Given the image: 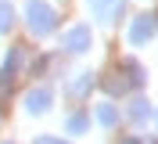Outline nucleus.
I'll use <instances>...</instances> for the list:
<instances>
[{
    "label": "nucleus",
    "instance_id": "1",
    "mask_svg": "<svg viewBox=\"0 0 158 144\" xmlns=\"http://www.w3.org/2000/svg\"><path fill=\"white\" fill-rule=\"evenodd\" d=\"M25 18H29L32 36H47V33H54V25H58V15H54V7H50L47 0H29V4H25Z\"/></svg>",
    "mask_w": 158,
    "mask_h": 144
},
{
    "label": "nucleus",
    "instance_id": "2",
    "mask_svg": "<svg viewBox=\"0 0 158 144\" xmlns=\"http://www.w3.org/2000/svg\"><path fill=\"white\" fill-rule=\"evenodd\" d=\"M126 7V0H90V15L97 22H115Z\"/></svg>",
    "mask_w": 158,
    "mask_h": 144
},
{
    "label": "nucleus",
    "instance_id": "3",
    "mask_svg": "<svg viewBox=\"0 0 158 144\" xmlns=\"http://www.w3.org/2000/svg\"><path fill=\"white\" fill-rule=\"evenodd\" d=\"M158 33V22H155V15H140L137 22H133V29H129V43H148L151 36Z\"/></svg>",
    "mask_w": 158,
    "mask_h": 144
},
{
    "label": "nucleus",
    "instance_id": "4",
    "mask_svg": "<svg viewBox=\"0 0 158 144\" xmlns=\"http://www.w3.org/2000/svg\"><path fill=\"white\" fill-rule=\"evenodd\" d=\"M65 47H69V50H76V54H83V50L90 47V29H86V25L69 29V33H65Z\"/></svg>",
    "mask_w": 158,
    "mask_h": 144
},
{
    "label": "nucleus",
    "instance_id": "5",
    "mask_svg": "<svg viewBox=\"0 0 158 144\" xmlns=\"http://www.w3.org/2000/svg\"><path fill=\"white\" fill-rule=\"evenodd\" d=\"M25 105H29V112H47V108H50V90H47V86L32 90V94L25 97Z\"/></svg>",
    "mask_w": 158,
    "mask_h": 144
},
{
    "label": "nucleus",
    "instance_id": "6",
    "mask_svg": "<svg viewBox=\"0 0 158 144\" xmlns=\"http://www.w3.org/2000/svg\"><path fill=\"white\" fill-rule=\"evenodd\" d=\"M90 86H94V76H90V72H83V76H79L76 83L69 86V94H72V97H83V94L90 90Z\"/></svg>",
    "mask_w": 158,
    "mask_h": 144
},
{
    "label": "nucleus",
    "instance_id": "7",
    "mask_svg": "<svg viewBox=\"0 0 158 144\" xmlns=\"http://www.w3.org/2000/svg\"><path fill=\"white\" fill-rule=\"evenodd\" d=\"M97 119H101L104 126H115V123H118V108H115V105H101V108H97Z\"/></svg>",
    "mask_w": 158,
    "mask_h": 144
},
{
    "label": "nucleus",
    "instance_id": "8",
    "mask_svg": "<svg viewBox=\"0 0 158 144\" xmlns=\"http://www.w3.org/2000/svg\"><path fill=\"white\" fill-rule=\"evenodd\" d=\"M11 25H15V11H11L7 0H0V33H7Z\"/></svg>",
    "mask_w": 158,
    "mask_h": 144
},
{
    "label": "nucleus",
    "instance_id": "9",
    "mask_svg": "<svg viewBox=\"0 0 158 144\" xmlns=\"http://www.w3.org/2000/svg\"><path fill=\"white\" fill-rule=\"evenodd\" d=\"M18 65H22V54H18V50H11V58L4 61V76H15V72H18Z\"/></svg>",
    "mask_w": 158,
    "mask_h": 144
},
{
    "label": "nucleus",
    "instance_id": "10",
    "mask_svg": "<svg viewBox=\"0 0 158 144\" xmlns=\"http://www.w3.org/2000/svg\"><path fill=\"white\" fill-rule=\"evenodd\" d=\"M129 115H133V119H148V101H133V108H129Z\"/></svg>",
    "mask_w": 158,
    "mask_h": 144
},
{
    "label": "nucleus",
    "instance_id": "11",
    "mask_svg": "<svg viewBox=\"0 0 158 144\" xmlns=\"http://www.w3.org/2000/svg\"><path fill=\"white\" fill-rule=\"evenodd\" d=\"M72 130H76V133H79V130H86V115H72Z\"/></svg>",
    "mask_w": 158,
    "mask_h": 144
},
{
    "label": "nucleus",
    "instance_id": "12",
    "mask_svg": "<svg viewBox=\"0 0 158 144\" xmlns=\"http://www.w3.org/2000/svg\"><path fill=\"white\" fill-rule=\"evenodd\" d=\"M36 144H65V141H58V137H40Z\"/></svg>",
    "mask_w": 158,
    "mask_h": 144
},
{
    "label": "nucleus",
    "instance_id": "13",
    "mask_svg": "<svg viewBox=\"0 0 158 144\" xmlns=\"http://www.w3.org/2000/svg\"><path fill=\"white\" fill-rule=\"evenodd\" d=\"M126 144H137V141H126Z\"/></svg>",
    "mask_w": 158,
    "mask_h": 144
}]
</instances>
